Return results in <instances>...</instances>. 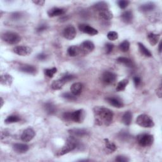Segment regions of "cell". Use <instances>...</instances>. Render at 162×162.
<instances>
[{
	"instance_id": "12",
	"label": "cell",
	"mask_w": 162,
	"mask_h": 162,
	"mask_svg": "<svg viewBox=\"0 0 162 162\" xmlns=\"http://www.w3.org/2000/svg\"><path fill=\"white\" fill-rule=\"evenodd\" d=\"M76 34H77L76 30H75V27L72 26H69L67 27L64 30V32H63L64 37L68 40L74 39L75 37Z\"/></svg>"
},
{
	"instance_id": "13",
	"label": "cell",
	"mask_w": 162,
	"mask_h": 162,
	"mask_svg": "<svg viewBox=\"0 0 162 162\" xmlns=\"http://www.w3.org/2000/svg\"><path fill=\"white\" fill-rule=\"evenodd\" d=\"M79 29L81 32L91 36H95L98 34V31L96 29L87 24H80Z\"/></svg>"
},
{
	"instance_id": "46",
	"label": "cell",
	"mask_w": 162,
	"mask_h": 162,
	"mask_svg": "<svg viewBox=\"0 0 162 162\" xmlns=\"http://www.w3.org/2000/svg\"><path fill=\"white\" fill-rule=\"evenodd\" d=\"M46 58H47V55L44 54V53L39 54L37 56V59L40 60V61H45V60H46Z\"/></svg>"
},
{
	"instance_id": "40",
	"label": "cell",
	"mask_w": 162,
	"mask_h": 162,
	"mask_svg": "<svg viewBox=\"0 0 162 162\" xmlns=\"http://www.w3.org/2000/svg\"><path fill=\"white\" fill-rule=\"evenodd\" d=\"M74 77H75L74 75H70V74H66L64 75H63L60 79H62L64 81V82L66 84L67 83L69 82V81L73 80L74 79Z\"/></svg>"
},
{
	"instance_id": "18",
	"label": "cell",
	"mask_w": 162,
	"mask_h": 162,
	"mask_svg": "<svg viewBox=\"0 0 162 162\" xmlns=\"http://www.w3.org/2000/svg\"><path fill=\"white\" fill-rule=\"evenodd\" d=\"M155 8H156V5L154 3L148 2V3L141 5L139 7V10L141 12L148 13V12H151L153 11Z\"/></svg>"
},
{
	"instance_id": "21",
	"label": "cell",
	"mask_w": 162,
	"mask_h": 162,
	"mask_svg": "<svg viewBox=\"0 0 162 162\" xmlns=\"http://www.w3.org/2000/svg\"><path fill=\"white\" fill-rule=\"evenodd\" d=\"M83 88V84L80 83H75L73 84L70 87L71 93L75 96H79L82 93Z\"/></svg>"
},
{
	"instance_id": "31",
	"label": "cell",
	"mask_w": 162,
	"mask_h": 162,
	"mask_svg": "<svg viewBox=\"0 0 162 162\" xmlns=\"http://www.w3.org/2000/svg\"><path fill=\"white\" fill-rule=\"evenodd\" d=\"M138 46H139V51L141 53V54H143L144 56H145L146 57L152 56L151 53L149 51L148 49H147L145 46V45L143 44H142L141 43H138Z\"/></svg>"
},
{
	"instance_id": "44",
	"label": "cell",
	"mask_w": 162,
	"mask_h": 162,
	"mask_svg": "<svg viewBox=\"0 0 162 162\" xmlns=\"http://www.w3.org/2000/svg\"><path fill=\"white\" fill-rule=\"evenodd\" d=\"M22 15L21 13H20V12H15V13H12L11 15V17L13 20H19L22 18Z\"/></svg>"
},
{
	"instance_id": "24",
	"label": "cell",
	"mask_w": 162,
	"mask_h": 162,
	"mask_svg": "<svg viewBox=\"0 0 162 162\" xmlns=\"http://www.w3.org/2000/svg\"><path fill=\"white\" fill-rule=\"evenodd\" d=\"M160 34H156L153 32H151L148 35V40L151 46H155L156 45H157L160 40Z\"/></svg>"
},
{
	"instance_id": "8",
	"label": "cell",
	"mask_w": 162,
	"mask_h": 162,
	"mask_svg": "<svg viewBox=\"0 0 162 162\" xmlns=\"http://www.w3.org/2000/svg\"><path fill=\"white\" fill-rule=\"evenodd\" d=\"M79 48L80 49L81 53L84 55H87L92 52L94 50L95 46L92 41H91L89 40H84L83 43H82V44L80 45Z\"/></svg>"
},
{
	"instance_id": "9",
	"label": "cell",
	"mask_w": 162,
	"mask_h": 162,
	"mask_svg": "<svg viewBox=\"0 0 162 162\" xmlns=\"http://www.w3.org/2000/svg\"><path fill=\"white\" fill-rule=\"evenodd\" d=\"M13 52L20 56H27L32 53V49L26 46H18L13 48Z\"/></svg>"
},
{
	"instance_id": "28",
	"label": "cell",
	"mask_w": 162,
	"mask_h": 162,
	"mask_svg": "<svg viewBox=\"0 0 162 162\" xmlns=\"http://www.w3.org/2000/svg\"><path fill=\"white\" fill-rule=\"evenodd\" d=\"M132 120V114L130 111L126 112L122 116V122L126 126L131 125Z\"/></svg>"
},
{
	"instance_id": "35",
	"label": "cell",
	"mask_w": 162,
	"mask_h": 162,
	"mask_svg": "<svg viewBox=\"0 0 162 162\" xmlns=\"http://www.w3.org/2000/svg\"><path fill=\"white\" fill-rule=\"evenodd\" d=\"M118 136L121 140L127 141L131 137V134L127 131H122L118 133Z\"/></svg>"
},
{
	"instance_id": "50",
	"label": "cell",
	"mask_w": 162,
	"mask_h": 162,
	"mask_svg": "<svg viewBox=\"0 0 162 162\" xmlns=\"http://www.w3.org/2000/svg\"><path fill=\"white\" fill-rule=\"evenodd\" d=\"M1 102H2V105L1 107H2L3 106V103H4V101H3V99L2 98H1Z\"/></svg>"
},
{
	"instance_id": "37",
	"label": "cell",
	"mask_w": 162,
	"mask_h": 162,
	"mask_svg": "<svg viewBox=\"0 0 162 162\" xmlns=\"http://www.w3.org/2000/svg\"><path fill=\"white\" fill-rule=\"evenodd\" d=\"M62 97L67 100L69 101H75L77 99L76 96L74 95L72 93H65L62 94Z\"/></svg>"
},
{
	"instance_id": "39",
	"label": "cell",
	"mask_w": 162,
	"mask_h": 162,
	"mask_svg": "<svg viewBox=\"0 0 162 162\" xmlns=\"http://www.w3.org/2000/svg\"><path fill=\"white\" fill-rule=\"evenodd\" d=\"M129 3H130V2L126 1V0H120V1H118L117 2L118 7L121 9H125L126 8H127L128 7Z\"/></svg>"
},
{
	"instance_id": "36",
	"label": "cell",
	"mask_w": 162,
	"mask_h": 162,
	"mask_svg": "<svg viewBox=\"0 0 162 162\" xmlns=\"http://www.w3.org/2000/svg\"><path fill=\"white\" fill-rule=\"evenodd\" d=\"M57 72V69L54 67L52 69H46L45 70V75L49 77V78H52L53 77L54 75Z\"/></svg>"
},
{
	"instance_id": "1",
	"label": "cell",
	"mask_w": 162,
	"mask_h": 162,
	"mask_svg": "<svg viewBox=\"0 0 162 162\" xmlns=\"http://www.w3.org/2000/svg\"><path fill=\"white\" fill-rule=\"evenodd\" d=\"M93 113L96 123L98 126H110L113 119V113L110 109L103 107H95Z\"/></svg>"
},
{
	"instance_id": "27",
	"label": "cell",
	"mask_w": 162,
	"mask_h": 162,
	"mask_svg": "<svg viewBox=\"0 0 162 162\" xmlns=\"http://www.w3.org/2000/svg\"><path fill=\"white\" fill-rule=\"evenodd\" d=\"M94 8L96 10H98L99 12L101 11H103L105 10H108L109 7L108 4L105 2H99L96 3L93 6Z\"/></svg>"
},
{
	"instance_id": "29",
	"label": "cell",
	"mask_w": 162,
	"mask_h": 162,
	"mask_svg": "<svg viewBox=\"0 0 162 162\" xmlns=\"http://www.w3.org/2000/svg\"><path fill=\"white\" fill-rule=\"evenodd\" d=\"M65 84V83L64 82V81L61 79H59L56 80H55L54 82L52 83L51 88L53 90H59V89H62Z\"/></svg>"
},
{
	"instance_id": "23",
	"label": "cell",
	"mask_w": 162,
	"mask_h": 162,
	"mask_svg": "<svg viewBox=\"0 0 162 162\" xmlns=\"http://www.w3.org/2000/svg\"><path fill=\"white\" fill-rule=\"evenodd\" d=\"M13 83V77L12 75L5 74L1 76V84L2 85L10 86Z\"/></svg>"
},
{
	"instance_id": "32",
	"label": "cell",
	"mask_w": 162,
	"mask_h": 162,
	"mask_svg": "<svg viewBox=\"0 0 162 162\" xmlns=\"http://www.w3.org/2000/svg\"><path fill=\"white\" fill-rule=\"evenodd\" d=\"M128 84H129L128 79H123L122 80L120 81V82L118 83L116 88V90L117 91H124L126 89V86L128 85Z\"/></svg>"
},
{
	"instance_id": "49",
	"label": "cell",
	"mask_w": 162,
	"mask_h": 162,
	"mask_svg": "<svg viewBox=\"0 0 162 162\" xmlns=\"http://www.w3.org/2000/svg\"><path fill=\"white\" fill-rule=\"evenodd\" d=\"M158 50H159V52H160V53L161 52V42H160V44H159V48H158Z\"/></svg>"
},
{
	"instance_id": "22",
	"label": "cell",
	"mask_w": 162,
	"mask_h": 162,
	"mask_svg": "<svg viewBox=\"0 0 162 162\" xmlns=\"http://www.w3.org/2000/svg\"><path fill=\"white\" fill-rule=\"evenodd\" d=\"M117 62L121 64H123L129 68H134L135 67L134 63L132 61L126 57H119L117 58Z\"/></svg>"
},
{
	"instance_id": "25",
	"label": "cell",
	"mask_w": 162,
	"mask_h": 162,
	"mask_svg": "<svg viewBox=\"0 0 162 162\" xmlns=\"http://www.w3.org/2000/svg\"><path fill=\"white\" fill-rule=\"evenodd\" d=\"M105 144L106 150L109 153H113L117 149V146L113 143H112V142L110 141L108 139H105Z\"/></svg>"
},
{
	"instance_id": "16",
	"label": "cell",
	"mask_w": 162,
	"mask_h": 162,
	"mask_svg": "<svg viewBox=\"0 0 162 162\" xmlns=\"http://www.w3.org/2000/svg\"><path fill=\"white\" fill-rule=\"evenodd\" d=\"M13 149L16 153H17L18 154H22V153H26L29 150V147L28 145H27L26 144L17 143V144L13 145Z\"/></svg>"
},
{
	"instance_id": "30",
	"label": "cell",
	"mask_w": 162,
	"mask_h": 162,
	"mask_svg": "<svg viewBox=\"0 0 162 162\" xmlns=\"http://www.w3.org/2000/svg\"><path fill=\"white\" fill-rule=\"evenodd\" d=\"M45 111L46 112V113L49 115H53L56 112V107L52 103H50V102L46 103L45 105Z\"/></svg>"
},
{
	"instance_id": "7",
	"label": "cell",
	"mask_w": 162,
	"mask_h": 162,
	"mask_svg": "<svg viewBox=\"0 0 162 162\" xmlns=\"http://www.w3.org/2000/svg\"><path fill=\"white\" fill-rule=\"evenodd\" d=\"M101 81L107 85L113 84L117 79V75L112 72L110 71H105L101 75Z\"/></svg>"
},
{
	"instance_id": "2",
	"label": "cell",
	"mask_w": 162,
	"mask_h": 162,
	"mask_svg": "<svg viewBox=\"0 0 162 162\" xmlns=\"http://www.w3.org/2000/svg\"><path fill=\"white\" fill-rule=\"evenodd\" d=\"M85 111L80 109L73 112H65L63 115V118L67 121H73L76 123H82L85 118Z\"/></svg>"
},
{
	"instance_id": "43",
	"label": "cell",
	"mask_w": 162,
	"mask_h": 162,
	"mask_svg": "<svg viewBox=\"0 0 162 162\" xmlns=\"http://www.w3.org/2000/svg\"><path fill=\"white\" fill-rule=\"evenodd\" d=\"M48 28V26L46 24H40L37 28L36 31L37 32H39H39H43L45 31H46Z\"/></svg>"
},
{
	"instance_id": "38",
	"label": "cell",
	"mask_w": 162,
	"mask_h": 162,
	"mask_svg": "<svg viewBox=\"0 0 162 162\" xmlns=\"http://www.w3.org/2000/svg\"><path fill=\"white\" fill-rule=\"evenodd\" d=\"M107 37L110 40H115L118 38V34L117 32L110 31L107 34Z\"/></svg>"
},
{
	"instance_id": "6",
	"label": "cell",
	"mask_w": 162,
	"mask_h": 162,
	"mask_svg": "<svg viewBox=\"0 0 162 162\" xmlns=\"http://www.w3.org/2000/svg\"><path fill=\"white\" fill-rule=\"evenodd\" d=\"M137 143L142 147H148L154 142L153 136L149 134H141L137 137Z\"/></svg>"
},
{
	"instance_id": "10",
	"label": "cell",
	"mask_w": 162,
	"mask_h": 162,
	"mask_svg": "<svg viewBox=\"0 0 162 162\" xmlns=\"http://www.w3.org/2000/svg\"><path fill=\"white\" fill-rule=\"evenodd\" d=\"M35 131L32 128H27L22 132L21 135V139L22 141L28 143V142L33 139V138L35 137Z\"/></svg>"
},
{
	"instance_id": "48",
	"label": "cell",
	"mask_w": 162,
	"mask_h": 162,
	"mask_svg": "<svg viewBox=\"0 0 162 162\" xmlns=\"http://www.w3.org/2000/svg\"><path fill=\"white\" fill-rule=\"evenodd\" d=\"M156 94H157V95L158 96L159 98H161V85L160 86L159 88L157 89Z\"/></svg>"
},
{
	"instance_id": "26",
	"label": "cell",
	"mask_w": 162,
	"mask_h": 162,
	"mask_svg": "<svg viewBox=\"0 0 162 162\" xmlns=\"http://www.w3.org/2000/svg\"><path fill=\"white\" fill-rule=\"evenodd\" d=\"M67 52H68L69 55L72 56V57H74V56H78L79 55L81 54L80 49L79 46H70L68 48Z\"/></svg>"
},
{
	"instance_id": "14",
	"label": "cell",
	"mask_w": 162,
	"mask_h": 162,
	"mask_svg": "<svg viewBox=\"0 0 162 162\" xmlns=\"http://www.w3.org/2000/svg\"><path fill=\"white\" fill-rule=\"evenodd\" d=\"M106 100L110 105H111L112 106H113L115 108H120L124 107V103L122 102V101L118 98L108 97L106 98Z\"/></svg>"
},
{
	"instance_id": "34",
	"label": "cell",
	"mask_w": 162,
	"mask_h": 162,
	"mask_svg": "<svg viewBox=\"0 0 162 162\" xmlns=\"http://www.w3.org/2000/svg\"><path fill=\"white\" fill-rule=\"evenodd\" d=\"M119 48H120V51H122V52L128 51L130 48V43L127 40H124L122 43L120 44Z\"/></svg>"
},
{
	"instance_id": "3",
	"label": "cell",
	"mask_w": 162,
	"mask_h": 162,
	"mask_svg": "<svg viewBox=\"0 0 162 162\" xmlns=\"http://www.w3.org/2000/svg\"><path fill=\"white\" fill-rule=\"evenodd\" d=\"M79 141L77 139L76 137L73 136H70L67 141L64 147L61 149V150L58 153V156L64 155L65 154L69 153V152L74 151L76 148L80 147Z\"/></svg>"
},
{
	"instance_id": "5",
	"label": "cell",
	"mask_w": 162,
	"mask_h": 162,
	"mask_svg": "<svg viewBox=\"0 0 162 162\" xmlns=\"http://www.w3.org/2000/svg\"><path fill=\"white\" fill-rule=\"evenodd\" d=\"M2 39L8 45H16L20 42L21 37L13 32H6L2 35Z\"/></svg>"
},
{
	"instance_id": "15",
	"label": "cell",
	"mask_w": 162,
	"mask_h": 162,
	"mask_svg": "<svg viewBox=\"0 0 162 162\" xmlns=\"http://www.w3.org/2000/svg\"><path fill=\"white\" fill-rule=\"evenodd\" d=\"M19 70L22 72L26 73L28 74H31V75L36 74L37 72V69L36 67H34L33 65H31L28 64L20 65L19 67Z\"/></svg>"
},
{
	"instance_id": "47",
	"label": "cell",
	"mask_w": 162,
	"mask_h": 162,
	"mask_svg": "<svg viewBox=\"0 0 162 162\" xmlns=\"http://www.w3.org/2000/svg\"><path fill=\"white\" fill-rule=\"evenodd\" d=\"M34 4L39 5V6H43L45 3V1L43 0H39V1H33L32 2Z\"/></svg>"
},
{
	"instance_id": "41",
	"label": "cell",
	"mask_w": 162,
	"mask_h": 162,
	"mask_svg": "<svg viewBox=\"0 0 162 162\" xmlns=\"http://www.w3.org/2000/svg\"><path fill=\"white\" fill-rule=\"evenodd\" d=\"M114 48V45L112 43H107L105 45V51H106V53L107 54H110L112 52Z\"/></svg>"
},
{
	"instance_id": "45",
	"label": "cell",
	"mask_w": 162,
	"mask_h": 162,
	"mask_svg": "<svg viewBox=\"0 0 162 162\" xmlns=\"http://www.w3.org/2000/svg\"><path fill=\"white\" fill-rule=\"evenodd\" d=\"M133 80H134V84L136 87H137L138 86L140 85L141 83V78L139 77H137V76H136L134 77L133 79Z\"/></svg>"
},
{
	"instance_id": "19",
	"label": "cell",
	"mask_w": 162,
	"mask_h": 162,
	"mask_svg": "<svg viewBox=\"0 0 162 162\" xmlns=\"http://www.w3.org/2000/svg\"><path fill=\"white\" fill-rule=\"evenodd\" d=\"M121 19L124 23L127 24H131L133 20L132 12L130 10H127L123 12L122 14L121 15Z\"/></svg>"
},
{
	"instance_id": "42",
	"label": "cell",
	"mask_w": 162,
	"mask_h": 162,
	"mask_svg": "<svg viewBox=\"0 0 162 162\" xmlns=\"http://www.w3.org/2000/svg\"><path fill=\"white\" fill-rule=\"evenodd\" d=\"M115 161L118 162H127L129 161V159L124 156H117L115 158Z\"/></svg>"
},
{
	"instance_id": "11",
	"label": "cell",
	"mask_w": 162,
	"mask_h": 162,
	"mask_svg": "<svg viewBox=\"0 0 162 162\" xmlns=\"http://www.w3.org/2000/svg\"><path fill=\"white\" fill-rule=\"evenodd\" d=\"M70 136L74 137H83L89 135V132L84 129H72L69 130Z\"/></svg>"
},
{
	"instance_id": "20",
	"label": "cell",
	"mask_w": 162,
	"mask_h": 162,
	"mask_svg": "<svg viewBox=\"0 0 162 162\" xmlns=\"http://www.w3.org/2000/svg\"><path fill=\"white\" fill-rule=\"evenodd\" d=\"M99 17L101 20H103L104 21H109L113 17V13L111 11L108 10H105L103 11H101L99 12Z\"/></svg>"
},
{
	"instance_id": "33",
	"label": "cell",
	"mask_w": 162,
	"mask_h": 162,
	"mask_svg": "<svg viewBox=\"0 0 162 162\" xmlns=\"http://www.w3.org/2000/svg\"><path fill=\"white\" fill-rule=\"evenodd\" d=\"M20 120V118L17 115H10L5 120V122L7 124L17 123Z\"/></svg>"
},
{
	"instance_id": "17",
	"label": "cell",
	"mask_w": 162,
	"mask_h": 162,
	"mask_svg": "<svg viewBox=\"0 0 162 162\" xmlns=\"http://www.w3.org/2000/svg\"><path fill=\"white\" fill-rule=\"evenodd\" d=\"M66 10L64 8H60L55 7L48 10V15L50 17H55L56 16H61L65 14Z\"/></svg>"
},
{
	"instance_id": "4",
	"label": "cell",
	"mask_w": 162,
	"mask_h": 162,
	"mask_svg": "<svg viewBox=\"0 0 162 162\" xmlns=\"http://www.w3.org/2000/svg\"><path fill=\"white\" fill-rule=\"evenodd\" d=\"M136 123L141 127L145 128H151L155 126L153 119L148 115L141 114L136 119Z\"/></svg>"
}]
</instances>
